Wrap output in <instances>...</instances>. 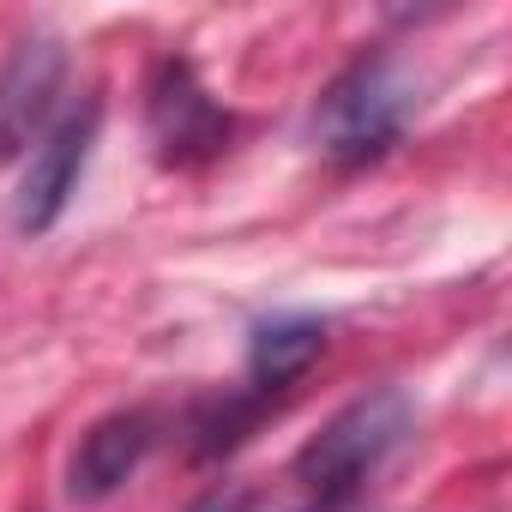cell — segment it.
<instances>
[{
	"label": "cell",
	"instance_id": "obj_3",
	"mask_svg": "<svg viewBox=\"0 0 512 512\" xmlns=\"http://www.w3.org/2000/svg\"><path fill=\"white\" fill-rule=\"evenodd\" d=\"M145 127H151V145L163 163L187 169V163H205L229 145V115L211 103V91L199 85V73L187 61H163L151 73V91H145Z\"/></svg>",
	"mask_w": 512,
	"mask_h": 512
},
{
	"label": "cell",
	"instance_id": "obj_2",
	"mask_svg": "<svg viewBox=\"0 0 512 512\" xmlns=\"http://www.w3.org/2000/svg\"><path fill=\"white\" fill-rule=\"evenodd\" d=\"M404 109H410V97H404L398 73H392L386 61H356V67L320 97L314 139H320V151L338 157V163H368V157H380V151L398 139Z\"/></svg>",
	"mask_w": 512,
	"mask_h": 512
},
{
	"label": "cell",
	"instance_id": "obj_4",
	"mask_svg": "<svg viewBox=\"0 0 512 512\" xmlns=\"http://www.w3.org/2000/svg\"><path fill=\"white\" fill-rule=\"evenodd\" d=\"M97 127H103V103L85 97L73 115H61L49 127V139L31 151V169L19 181V199H13V223L25 235H43L55 229V217L67 211V199L79 193V175L91 163V145H97Z\"/></svg>",
	"mask_w": 512,
	"mask_h": 512
},
{
	"label": "cell",
	"instance_id": "obj_7",
	"mask_svg": "<svg viewBox=\"0 0 512 512\" xmlns=\"http://www.w3.org/2000/svg\"><path fill=\"white\" fill-rule=\"evenodd\" d=\"M320 356H326V326H320V320H272V326L253 332L247 380H253V392H284V386L302 380Z\"/></svg>",
	"mask_w": 512,
	"mask_h": 512
},
{
	"label": "cell",
	"instance_id": "obj_6",
	"mask_svg": "<svg viewBox=\"0 0 512 512\" xmlns=\"http://www.w3.org/2000/svg\"><path fill=\"white\" fill-rule=\"evenodd\" d=\"M151 434H157V422L145 410H115V416L91 422V434L79 440V452L67 464V494L73 500H109L139 470V458L151 452Z\"/></svg>",
	"mask_w": 512,
	"mask_h": 512
},
{
	"label": "cell",
	"instance_id": "obj_5",
	"mask_svg": "<svg viewBox=\"0 0 512 512\" xmlns=\"http://www.w3.org/2000/svg\"><path fill=\"white\" fill-rule=\"evenodd\" d=\"M61 79H67V49L49 31L25 37L7 61H0V163L19 157L43 133V121L55 115Z\"/></svg>",
	"mask_w": 512,
	"mask_h": 512
},
{
	"label": "cell",
	"instance_id": "obj_1",
	"mask_svg": "<svg viewBox=\"0 0 512 512\" xmlns=\"http://www.w3.org/2000/svg\"><path fill=\"white\" fill-rule=\"evenodd\" d=\"M410 434V398L398 386H380V392H362L356 404H344L296 458V476L320 494V500H344L356 494L392 452L398 440Z\"/></svg>",
	"mask_w": 512,
	"mask_h": 512
}]
</instances>
